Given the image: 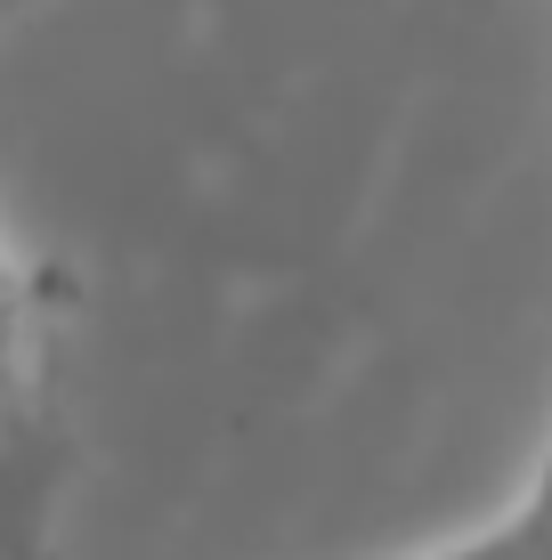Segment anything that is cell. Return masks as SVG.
Segmentation results:
<instances>
[{
	"mask_svg": "<svg viewBox=\"0 0 552 560\" xmlns=\"http://www.w3.org/2000/svg\"><path fill=\"white\" fill-rule=\"evenodd\" d=\"M73 447L42 407H0V560H57Z\"/></svg>",
	"mask_w": 552,
	"mask_h": 560,
	"instance_id": "obj_1",
	"label": "cell"
},
{
	"mask_svg": "<svg viewBox=\"0 0 552 560\" xmlns=\"http://www.w3.org/2000/svg\"><path fill=\"white\" fill-rule=\"evenodd\" d=\"M42 350H49V284L0 236V407H42Z\"/></svg>",
	"mask_w": 552,
	"mask_h": 560,
	"instance_id": "obj_2",
	"label": "cell"
},
{
	"mask_svg": "<svg viewBox=\"0 0 552 560\" xmlns=\"http://www.w3.org/2000/svg\"><path fill=\"white\" fill-rule=\"evenodd\" d=\"M398 560H552V479L528 471V488L496 520H480L463 536H439L423 552H398Z\"/></svg>",
	"mask_w": 552,
	"mask_h": 560,
	"instance_id": "obj_3",
	"label": "cell"
},
{
	"mask_svg": "<svg viewBox=\"0 0 552 560\" xmlns=\"http://www.w3.org/2000/svg\"><path fill=\"white\" fill-rule=\"evenodd\" d=\"M528 471H544V479H552V431H544V447H537V463H528Z\"/></svg>",
	"mask_w": 552,
	"mask_h": 560,
	"instance_id": "obj_4",
	"label": "cell"
},
{
	"mask_svg": "<svg viewBox=\"0 0 552 560\" xmlns=\"http://www.w3.org/2000/svg\"><path fill=\"white\" fill-rule=\"evenodd\" d=\"M0 9H25V0H0Z\"/></svg>",
	"mask_w": 552,
	"mask_h": 560,
	"instance_id": "obj_5",
	"label": "cell"
}]
</instances>
